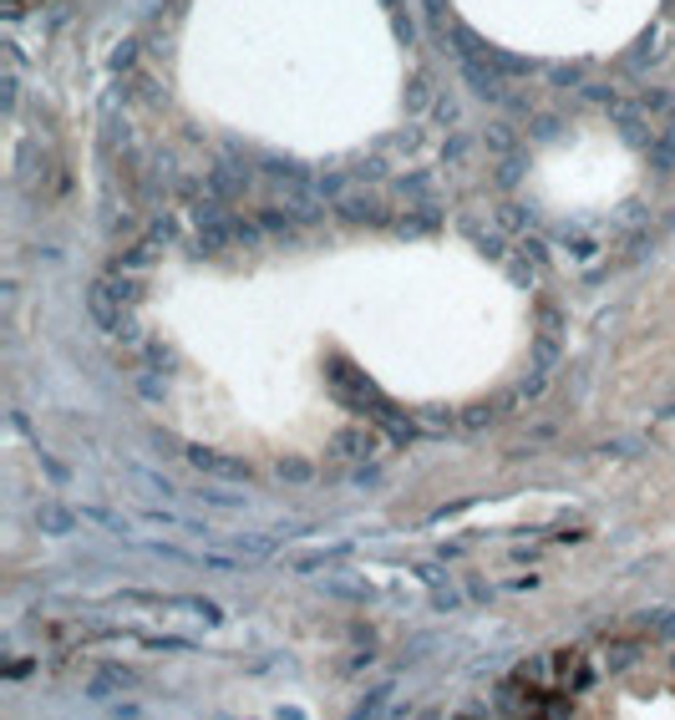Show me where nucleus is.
I'll return each mask as SVG.
<instances>
[{
  "label": "nucleus",
  "instance_id": "obj_4",
  "mask_svg": "<svg viewBox=\"0 0 675 720\" xmlns=\"http://www.w3.org/2000/svg\"><path fill=\"white\" fill-rule=\"evenodd\" d=\"M36 523H41V528H52V533H71V528H77V512H67V508H56V502H46V508L36 512Z\"/></svg>",
  "mask_w": 675,
  "mask_h": 720
},
{
  "label": "nucleus",
  "instance_id": "obj_1",
  "mask_svg": "<svg viewBox=\"0 0 675 720\" xmlns=\"http://www.w3.org/2000/svg\"><path fill=\"white\" fill-rule=\"evenodd\" d=\"M133 300H137V289L128 275H102L87 289V310H92V320L107 335H133V330H128V304Z\"/></svg>",
  "mask_w": 675,
  "mask_h": 720
},
{
  "label": "nucleus",
  "instance_id": "obj_5",
  "mask_svg": "<svg viewBox=\"0 0 675 720\" xmlns=\"http://www.w3.org/2000/svg\"><path fill=\"white\" fill-rule=\"evenodd\" d=\"M279 472H285L290 483H305V477H310V467H305V462H285V467H279Z\"/></svg>",
  "mask_w": 675,
  "mask_h": 720
},
{
  "label": "nucleus",
  "instance_id": "obj_2",
  "mask_svg": "<svg viewBox=\"0 0 675 720\" xmlns=\"http://www.w3.org/2000/svg\"><path fill=\"white\" fill-rule=\"evenodd\" d=\"M184 457L193 462L199 472H213V477H229V483H250V467H244V462H234V457H219V452H203V446H188Z\"/></svg>",
  "mask_w": 675,
  "mask_h": 720
},
{
  "label": "nucleus",
  "instance_id": "obj_3",
  "mask_svg": "<svg viewBox=\"0 0 675 720\" xmlns=\"http://www.w3.org/2000/svg\"><path fill=\"white\" fill-rule=\"evenodd\" d=\"M107 690H133V675L112 665V669H102V675L87 685V695H92V700H107Z\"/></svg>",
  "mask_w": 675,
  "mask_h": 720
}]
</instances>
